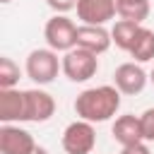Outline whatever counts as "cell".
I'll return each mask as SVG.
<instances>
[{
	"mask_svg": "<svg viewBox=\"0 0 154 154\" xmlns=\"http://www.w3.org/2000/svg\"><path fill=\"white\" fill-rule=\"evenodd\" d=\"M120 108V91L113 84L89 87L77 94L75 99V113L79 120L87 123H106L111 120Z\"/></svg>",
	"mask_w": 154,
	"mask_h": 154,
	"instance_id": "obj_1",
	"label": "cell"
},
{
	"mask_svg": "<svg viewBox=\"0 0 154 154\" xmlns=\"http://www.w3.org/2000/svg\"><path fill=\"white\" fill-rule=\"evenodd\" d=\"M24 70H26V77L31 82L43 87V84H51L58 77V72L63 70V58H58V53L53 48H34L26 55Z\"/></svg>",
	"mask_w": 154,
	"mask_h": 154,
	"instance_id": "obj_2",
	"label": "cell"
},
{
	"mask_svg": "<svg viewBox=\"0 0 154 154\" xmlns=\"http://www.w3.org/2000/svg\"><path fill=\"white\" fill-rule=\"evenodd\" d=\"M77 24L67 14H53L43 26V38L55 53H67L77 46Z\"/></svg>",
	"mask_w": 154,
	"mask_h": 154,
	"instance_id": "obj_3",
	"label": "cell"
},
{
	"mask_svg": "<svg viewBox=\"0 0 154 154\" xmlns=\"http://www.w3.org/2000/svg\"><path fill=\"white\" fill-rule=\"evenodd\" d=\"M60 144H63L65 154H91L94 147H96L94 123H87V120H79L77 118L75 123H70L63 130Z\"/></svg>",
	"mask_w": 154,
	"mask_h": 154,
	"instance_id": "obj_4",
	"label": "cell"
},
{
	"mask_svg": "<svg viewBox=\"0 0 154 154\" xmlns=\"http://www.w3.org/2000/svg\"><path fill=\"white\" fill-rule=\"evenodd\" d=\"M63 72L70 82H87L99 72V55L75 46L63 55Z\"/></svg>",
	"mask_w": 154,
	"mask_h": 154,
	"instance_id": "obj_5",
	"label": "cell"
},
{
	"mask_svg": "<svg viewBox=\"0 0 154 154\" xmlns=\"http://www.w3.org/2000/svg\"><path fill=\"white\" fill-rule=\"evenodd\" d=\"M147 82H149V75H147V72L142 70V65L135 63V60L118 65L116 72H113V87H116L120 94H125V96H135V94L144 91Z\"/></svg>",
	"mask_w": 154,
	"mask_h": 154,
	"instance_id": "obj_6",
	"label": "cell"
},
{
	"mask_svg": "<svg viewBox=\"0 0 154 154\" xmlns=\"http://www.w3.org/2000/svg\"><path fill=\"white\" fill-rule=\"evenodd\" d=\"M55 113V99L43 89H24V123H46Z\"/></svg>",
	"mask_w": 154,
	"mask_h": 154,
	"instance_id": "obj_7",
	"label": "cell"
},
{
	"mask_svg": "<svg viewBox=\"0 0 154 154\" xmlns=\"http://www.w3.org/2000/svg\"><path fill=\"white\" fill-rule=\"evenodd\" d=\"M38 144L34 142L31 132L14 125L2 123L0 125V154H31Z\"/></svg>",
	"mask_w": 154,
	"mask_h": 154,
	"instance_id": "obj_8",
	"label": "cell"
},
{
	"mask_svg": "<svg viewBox=\"0 0 154 154\" xmlns=\"http://www.w3.org/2000/svg\"><path fill=\"white\" fill-rule=\"evenodd\" d=\"M77 19L89 26H103L108 24L116 12V0H77Z\"/></svg>",
	"mask_w": 154,
	"mask_h": 154,
	"instance_id": "obj_9",
	"label": "cell"
},
{
	"mask_svg": "<svg viewBox=\"0 0 154 154\" xmlns=\"http://www.w3.org/2000/svg\"><path fill=\"white\" fill-rule=\"evenodd\" d=\"M113 38H111V31L106 26H89V24H79L77 29V46L94 53V55H101L111 48Z\"/></svg>",
	"mask_w": 154,
	"mask_h": 154,
	"instance_id": "obj_10",
	"label": "cell"
},
{
	"mask_svg": "<svg viewBox=\"0 0 154 154\" xmlns=\"http://www.w3.org/2000/svg\"><path fill=\"white\" fill-rule=\"evenodd\" d=\"M111 135H113V140H116L120 147L144 142V135H142V120H140V116H132V113L118 116V118H116V123L111 125Z\"/></svg>",
	"mask_w": 154,
	"mask_h": 154,
	"instance_id": "obj_11",
	"label": "cell"
},
{
	"mask_svg": "<svg viewBox=\"0 0 154 154\" xmlns=\"http://www.w3.org/2000/svg\"><path fill=\"white\" fill-rule=\"evenodd\" d=\"M0 120L24 123V89H0Z\"/></svg>",
	"mask_w": 154,
	"mask_h": 154,
	"instance_id": "obj_12",
	"label": "cell"
},
{
	"mask_svg": "<svg viewBox=\"0 0 154 154\" xmlns=\"http://www.w3.org/2000/svg\"><path fill=\"white\" fill-rule=\"evenodd\" d=\"M128 53H130V58H135V63H149L154 58V31L142 26Z\"/></svg>",
	"mask_w": 154,
	"mask_h": 154,
	"instance_id": "obj_13",
	"label": "cell"
},
{
	"mask_svg": "<svg viewBox=\"0 0 154 154\" xmlns=\"http://www.w3.org/2000/svg\"><path fill=\"white\" fill-rule=\"evenodd\" d=\"M140 29H142V24H137V22L118 19V22L111 26V38H113L116 48H120V51H130V46H132V41H135V36H137Z\"/></svg>",
	"mask_w": 154,
	"mask_h": 154,
	"instance_id": "obj_14",
	"label": "cell"
},
{
	"mask_svg": "<svg viewBox=\"0 0 154 154\" xmlns=\"http://www.w3.org/2000/svg\"><path fill=\"white\" fill-rule=\"evenodd\" d=\"M116 12L120 19L142 24L149 17V0H116Z\"/></svg>",
	"mask_w": 154,
	"mask_h": 154,
	"instance_id": "obj_15",
	"label": "cell"
},
{
	"mask_svg": "<svg viewBox=\"0 0 154 154\" xmlns=\"http://www.w3.org/2000/svg\"><path fill=\"white\" fill-rule=\"evenodd\" d=\"M19 65L12 60V58H7V55H2L0 58V89H17V84H19Z\"/></svg>",
	"mask_w": 154,
	"mask_h": 154,
	"instance_id": "obj_16",
	"label": "cell"
},
{
	"mask_svg": "<svg viewBox=\"0 0 154 154\" xmlns=\"http://www.w3.org/2000/svg\"><path fill=\"white\" fill-rule=\"evenodd\" d=\"M142 135H144V142H154V108H147L142 116Z\"/></svg>",
	"mask_w": 154,
	"mask_h": 154,
	"instance_id": "obj_17",
	"label": "cell"
},
{
	"mask_svg": "<svg viewBox=\"0 0 154 154\" xmlns=\"http://www.w3.org/2000/svg\"><path fill=\"white\" fill-rule=\"evenodd\" d=\"M46 5H48L55 14H65V12H70V10L77 7V0H46Z\"/></svg>",
	"mask_w": 154,
	"mask_h": 154,
	"instance_id": "obj_18",
	"label": "cell"
},
{
	"mask_svg": "<svg viewBox=\"0 0 154 154\" xmlns=\"http://www.w3.org/2000/svg\"><path fill=\"white\" fill-rule=\"evenodd\" d=\"M120 154H152V149H149V144H147V142H137V144L120 147Z\"/></svg>",
	"mask_w": 154,
	"mask_h": 154,
	"instance_id": "obj_19",
	"label": "cell"
},
{
	"mask_svg": "<svg viewBox=\"0 0 154 154\" xmlns=\"http://www.w3.org/2000/svg\"><path fill=\"white\" fill-rule=\"evenodd\" d=\"M31 154H48V152H46V149H43V147H36V149H34V152H31Z\"/></svg>",
	"mask_w": 154,
	"mask_h": 154,
	"instance_id": "obj_20",
	"label": "cell"
},
{
	"mask_svg": "<svg viewBox=\"0 0 154 154\" xmlns=\"http://www.w3.org/2000/svg\"><path fill=\"white\" fill-rule=\"evenodd\" d=\"M149 82H152V84H154V70H152V75H149Z\"/></svg>",
	"mask_w": 154,
	"mask_h": 154,
	"instance_id": "obj_21",
	"label": "cell"
},
{
	"mask_svg": "<svg viewBox=\"0 0 154 154\" xmlns=\"http://www.w3.org/2000/svg\"><path fill=\"white\" fill-rule=\"evenodd\" d=\"M0 2H5V5H7V2H12V0H0Z\"/></svg>",
	"mask_w": 154,
	"mask_h": 154,
	"instance_id": "obj_22",
	"label": "cell"
}]
</instances>
